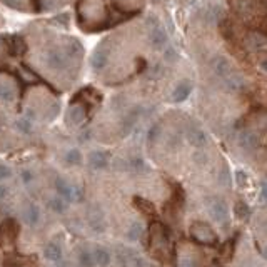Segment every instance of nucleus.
<instances>
[{"label":"nucleus","mask_w":267,"mask_h":267,"mask_svg":"<svg viewBox=\"0 0 267 267\" xmlns=\"http://www.w3.org/2000/svg\"><path fill=\"white\" fill-rule=\"evenodd\" d=\"M134 205L139 209V211H142L144 214H154V205H152L149 200L142 199V197H135Z\"/></svg>","instance_id":"nucleus-19"},{"label":"nucleus","mask_w":267,"mask_h":267,"mask_svg":"<svg viewBox=\"0 0 267 267\" xmlns=\"http://www.w3.org/2000/svg\"><path fill=\"white\" fill-rule=\"evenodd\" d=\"M89 225L94 232H104L105 231V217L100 205H92L89 209Z\"/></svg>","instance_id":"nucleus-3"},{"label":"nucleus","mask_w":267,"mask_h":267,"mask_svg":"<svg viewBox=\"0 0 267 267\" xmlns=\"http://www.w3.org/2000/svg\"><path fill=\"white\" fill-rule=\"evenodd\" d=\"M12 177V170L9 166H5V164H0V182L2 180H7Z\"/></svg>","instance_id":"nucleus-29"},{"label":"nucleus","mask_w":267,"mask_h":267,"mask_svg":"<svg viewBox=\"0 0 267 267\" xmlns=\"http://www.w3.org/2000/svg\"><path fill=\"white\" fill-rule=\"evenodd\" d=\"M139 116H141V109H134V110H130V112L124 117V121H122V129H121V132H122L124 137L132 132L134 124L137 122Z\"/></svg>","instance_id":"nucleus-10"},{"label":"nucleus","mask_w":267,"mask_h":267,"mask_svg":"<svg viewBox=\"0 0 267 267\" xmlns=\"http://www.w3.org/2000/svg\"><path fill=\"white\" fill-rule=\"evenodd\" d=\"M24 217H25L27 224L35 225L40 219V209L35 204H28L25 207V212H24Z\"/></svg>","instance_id":"nucleus-17"},{"label":"nucleus","mask_w":267,"mask_h":267,"mask_svg":"<svg viewBox=\"0 0 267 267\" xmlns=\"http://www.w3.org/2000/svg\"><path fill=\"white\" fill-rule=\"evenodd\" d=\"M236 175H237V182H239L241 186H242V184L245 182V174H244V172H242V170H239V172H237Z\"/></svg>","instance_id":"nucleus-33"},{"label":"nucleus","mask_w":267,"mask_h":267,"mask_svg":"<svg viewBox=\"0 0 267 267\" xmlns=\"http://www.w3.org/2000/svg\"><path fill=\"white\" fill-rule=\"evenodd\" d=\"M214 72L217 73L219 77H222V79H225V77L231 73V65H229V60L225 59V57H216L214 59Z\"/></svg>","instance_id":"nucleus-13"},{"label":"nucleus","mask_w":267,"mask_h":267,"mask_svg":"<svg viewBox=\"0 0 267 267\" xmlns=\"http://www.w3.org/2000/svg\"><path fill=\"white\" fill-rule=\"evenodd\" d=\"M15 125H17V129L20 130L22 134H30L32 132V121H28V119H19L17 122H15Z\"/></svg>","instance_id":"nucleus-25"},{"label":"nucleus","mask_w":267,"mask_h":267,"mask_svg":"<svg viewBox=\"0 0 267 267\" xmlns=\"http://www.w3.org/2000/svg\"><path fill=\"white\" fill-rule=\"evenodd\" d=\"M45 64L50 69H62L65 65V57L59 50H52L45 55Z\"/></svg>","instance_id":"nucleus-14"},{"label":"nucleus","mask_w":267,"mask_h":267,"mask_svg":"<svg viewBox=\"0 0 267 267\" xmlns=\"http://www.w3.org/2000/svg\"><path fill=\"white\" fill-rule=\"evenodd\" d=\"M22 180H24L25 184L32 182V180H34V175H32V172H30V170H24V172H22Z\"/></svg>","instance_id":"nucleus-31"},{"label":"nucleus","mask_w":267,"mask_h":267,"mask_svg":"<svg viewBox=\"0 0 267 267\" xmlns=\"http://www.w3.org/2000/svg\"><path fill=\"white\" fill-rule=\"evenodd\" d=\"M191 236L194 241L205 245H216L217 242V234L214 232V229L209 224L200 222V220L191 224Z\"/></svg>","instance_id":"nucleus-2"},{"label":"nucleus","mask_w":267,"mask_h":267,"mask_svg":"<svg viewBox=\"0 0 267 267\" xmlns=\"http://www.w3.org/2000/svg\"><path fill=\"white\" fill-rule=\"evenodd\" d=\"M65 162L69 164V166H79V164L82 162V154L80 150L77 149H71L65 154Z\"/></svg>","instance_id":"nucleus-21"},{"label":"nucleus","mask_w":267,"mask_h":267,"mask_svg":"<svg viewBox=\"0 0 267 267\" xmlns=\"http://www.w3.org/2000/svg\"><path fill=\"white\" fill-rule=\"evenodd\" d=\"M7 191H9V189H7L5 186H0V197H5L7 195Z\"/></svg>","instance_id":"nucleus-35"},{"label":"nucleus","mask_w":267,"mask_h":267,"mask_svg":"<svg viewBox=\"0 0 267 267\" xmlns=\"http://www.w3.org/2000/svg\"><path fill=\"white\" fill-rule=\"evenodd\" d=\"M89 164L94 170H102L109 166V155L104 150H94L89 155Z\"/></svg>","instance_id":"nucleus-6"},{"label":"nucleus","mask_w":267,"mask_h":267,"mask_svg":"<svg viewBox=\"0 0 267 267\" xmlns=\"http://www.w3.org/2000/svg\"><path fill=\"white\" fill-rule=\"evenodd\" d=\"M187 141L191 146H194V147H204L205 142H207V137H205V134L200 129H197V127H189L187 129Z\"/></svg>","instance_id":"nucleus-9"},{"label":"nucleus","mask_w":267,"mask_h":267,"mask_svg":"<svg viewBox=\"0 0 267 267\" xmlns=\"http://www.w3.org/2000/svg\"><path fill=\"white\" fill-rule=\"evenodd\" d=\"M231 172H229V167H222V170H220V177H219V182H220V186H224V187H227L229 184H231Z\"/></svg>","instance_id":"nucleus-28"},{"label":"nucleus","mask_w":267,"mask_h":267,"mask_svg":"<svg viewBox=\"0 0 267 267\" xmlns=\"http://www.w3.org/2000/svg\"><path fill=\"white\" fill-rule=\"evenodd\" d=\"M85 119V107L79 104V105H72L71 109H69L67 112V122H71V124L77 125L80 124L82 121Z\"/></svg>","instance_id":"nucleus-12"},{"label":"nucleus","mask_w":267,"mask_h":267,"mask_svg":"<svg viewBox=\"0 0 267 267\" xmlns=\"http://www.w3.org/2000/svg\"><path fill=\"white\" fill-rule=\"evenodd\" d=\"M209 212L211 216L214 217L216 222H225L227 220V216H229V211H227V204L224 202L222 199H214L211 205H209Z\"/></svg>","instance_id":"nucleus-5"},{"label":"nucleus","mask_w":267,"mask_h":267,"mask_svg":"<svg viewBox=\"0 0 267 267\" xmlns=\"http://www.w3.org/2000/svg\"><path fill=\"white\" fill-rule=\"evenodd\" d=\"M237 144H239L241 149L244 150H252L256 149L257 146V135L252 132V130H242L237 137Z\"/></svg>","instance_id":"nucleus-7"},{"label":"nucleus","mask_w":267,"mask_h":267,"mask_svg":"<svg viewBox=\"0 0 267 267\" xmlns=\"http://www.w3.org/2000/svg\"><path fill=\"white\" fill-rule=\"evenodd\" d=\"M92 257H94V264H97L98 267H107L110 264V252L104 247L94 249Z\"/></svg>","instance_id":"nucleus-15"},{"label":"nucleus","mask_w":267,"mask_h":267,"mask_svg":"<svg viewBox=\"0 0 267 267\" xmlns=\"http://www.w3.org/2000/svg\"><path fill=\"white\" fill-rule=\"evenodd\" d=\"M159 135H160V125L159 124H154L149 129V132H147V142L150 144H155L157 142V139H159Z\"/></svg>","instance_id":"nucleus-26"},{"label":"nucleus","mask_w":267,"mask_h":267,"mask_svg":"<svg viewBox=\"0 0 267 267\" xmlns=\"http://www.w3.org/2000/svg\"><path fill=\"white\" fill-rule=\"evenodd\" d=\"M189 94H191V84L184 80V82H180V84L175 85L172 98H174L175 102H184L189 97Z\"/></svg>","instance_id":"nucleus-16"},{"label":"nucleus","mask_w":267,"mask_h":267,"mask_svg":"<svg viewBox=\"0 0 267 267\" xmlns=\"http://www.w3.org/2000/svg\"><path fill=\"white\" fill-rule=\"evenodd\" d=\"M49 207L55 214H62L65 212V209H67V204H65V200L60 199V197H53V199L49 200Z\"/></svg>","instance_id":"nucleus-20"},{"label":"nucleus","mask_w":267,"mask_h":267,"mask_svg":"<svg viewBox=\"0 0 267 267\" xmlns=\"http://www.w3.org/2000/svg\"><path fill=\"white\" fill-rule=\"evenodd\" d=\"M55 191L59 192L60 197H64L65 200L72 202L73 200V186L67 182L64 177H57L55 179Z\"/></svg>","instance_id":"nucleus-8"},{"label":"nucleus","mask_w":267,"mask_h":267,"mask_svg":"<svg viewBox=\"0 0 267 267\" xmlns=\"http://www.w3.org/2000/svg\"><path fill=\"white\" fill-rule=\"evenodd\" d=\"M17 231H19L17 222L14 219H5L0 224V241L5 242V244H10L17 237Z\"/></svg>","instance_id":"nucleus-4"},{"label":"nucleus","mask_w":267,"mask_h":267,"mask_svg":"<svg viewBox=\"0 0 267 267\" xmlns=\"http://www.w3.org/2000/svg\"><path fill=\"white\" fill-rule=\"evenodd\" d=\"M3 267H20V266L14 261V259H10V256H9L5 259V262H3Z\"/></svg>","instance_id":"nucleus-32"},{"label":"nucleus","mask_w":267,"mask_h":267,"mask_svg":"<svg viewBox=\"0 0 267 267\" xmlns=\"http://www.w3.org/2000/svg\"><path fill=\"white\" fill-rule=\"evenodd\" d=\"M234 212H236V216L239 217V219H247L250 216V209L245 202H237L236 207H234Z\"/></svg>","instance_id":"nucleus-23"},{"label":"nucleus","mask_w":267,"mask_h":267,"mask_svg":"<svg viewBox=\"0 0 267 267\" xmlns=\"http://www.w3.org/2000/svg\"><path fill=\"white\" fill-rule=\"evenodd\" d=\"M89 135H90V132H85V134H80V139H79V141H80V142H87V141H89V139H90V137H89Z\"/></svg>","instance_id":"nucleus-34"},{"label":"nucleus","mask_w":267,"mask_h":267,"mask_svg":"<svg viewBox=\"0 0 267 267\" xmlns=\"http://www.w3.org/2000/svg\"><path fill=\"white\" fill-rule=\"evenodd\" d=\"M79 266L80 267H94L92 252H89V250H82L80 256H79Z\"/></svg>","instance_id":"nucleus-24"},{"label":"nucleus","mask_w":267,"mask_h":267,"mask_svg":"<svg viewBox=\"0 0 267 267\" xmlns=\"http://www.w3.org/2000/svg\"><path fill=\"white\" fill-rule=\"evenodd\" d=\"M15 94H14V89L10 87L9 84H0V98L5 102H10L14 100Z\"/></svg>","instance_id":"nucleus-22"},{"label":"nucleus","mask_w":267,"mask_h":267,"mask_svg":"<svg viewBox=\"0 0 267 267\" xmlns=\"http://www.w3.org/2000/svg\"><path fill=\"white\" fill-rule=\"evenodd\" d=\"M144 232V225L139 222V220H134V222H130L129 229H127V239H129L130 242H135L141 239Z\"/></svg>","instance_id":"nucleus-18"},{"label":"nucleus","mask_w":267,"mask_h":267,"mask_svg":"<svg viewBox=\"0 0 267 267\" xmlns=\"http://www.w3.org/2000/svg\"><path fill=\"white\" fill-rule=\"evenodd\" d=\"M44 256L50 262H60L62 261V245L59 242H50L44 250Z\"/></svg>","instance_id":"nucleus-11"},{"label":"nucleus","mask_w":267,"mask_h":267,"mask_svg":"<svg viewBox=\"0 0 267 267\" xmlns=\"http://www.w3.org/2000/svg\"><path fill=\"white\" fill-rule=\"evenodd\" d=\"M179 267H195V261L192 257H186V259H182V261H180Z\"/></svg>","instance_id":"nucleus-30"},{"label":"nucleus","mask_w":267,"mask_h":267,"mask_svg":"<svg viewBox=\"0 0 267 267\" xmlns=\"http://www.w3.org/2000/svg\"><path fill=\"white\" fill-rule=\"evenodd\" d=\"M149 244H150V249L154 250L155 256H157V259H162L166 256L170 242H169V237H167L166 229L160 224H152L150 234H149Z\"/></svg>","instance_id":"nucleus-1"},{"label":"nucleus","mask_w":267,"mask_h":267,"mask_svg":"<svg viewBox=\"0 0 267 267\" xmlns=\"http://www.w3.org/2000/svg\"><path fill=\"white\" fill-rule=\"evenodd\" d=\"M130 167H132L135 172H146L147 170L146 162H144L141 157H134L132 160H130Z\"/></svg>","instance_id":"nucleus-27"}]
</instances>
